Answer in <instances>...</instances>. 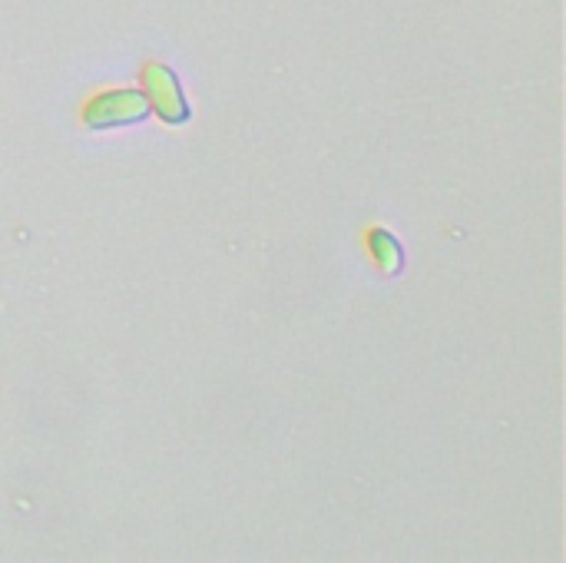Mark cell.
<instances>
[{"mask_svg": "<svg viewBox=\"0 0 566 563\" xmlns=\"http://www.w3.org/2000/svg\"><path fill=\"white\" fill-rule=\"evenodd\" d=\"M143 93H146L149 110H156L159 119L169 123V126H182L189 119V113H192L179 76L166 63H149L143 70Z\"/></svg>", "mask_w": 566, "mask_h": 563, "instance_id": "6da1fadb", "label": "cell"}, {"mask_svg": "<svg viewBox=\"0 0 566 563\" xmlns=\"http://www.w3.org/2000/svg\"><path fill=\"white\" fill-rule=\"evenodd\" d=\"M146 116H149V103L143 90H106L96 100H90L83 110V123L90 129L129 126V123H143Z\"/></svg>", "mask_w": 566, "mask_h": 563, "instance_id": "7a4b0ae2", "label": "cell"}, {"mask_svg": "<svg viewBox=\"0 0 566 563\" xmlns=\"http://www.w3.org/2000/svg\"><path fill=\"white\" fill-rule=\"evenodd\" d=\"M368 252H371L375 265H378L385 275H398L401 265H405V249H401V242H398L388 229H381V226H375V229L368 232Z\"/></svg>", "mask_w": 566, "mask_h": 563, "instance_id": "3957f363", "label": "cell"}]
</instances>
